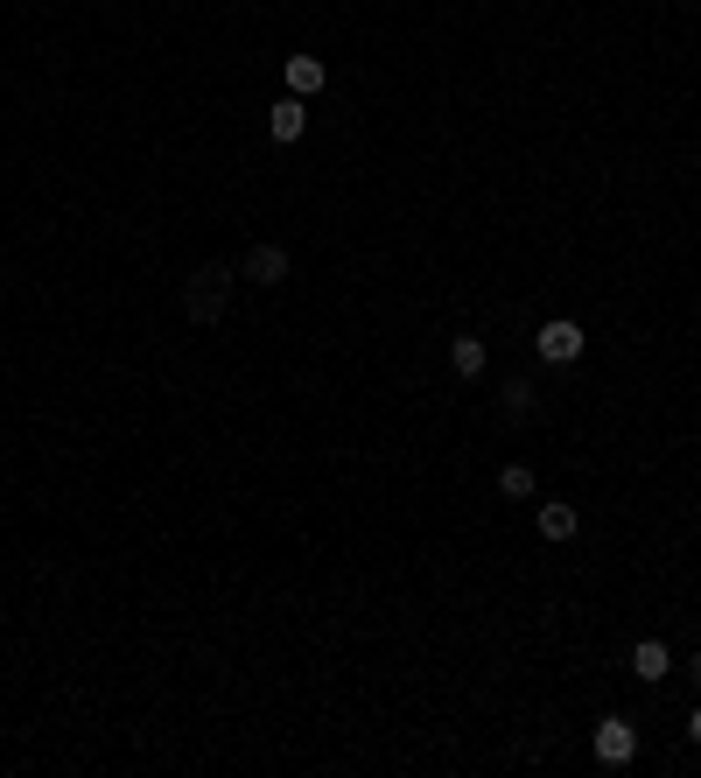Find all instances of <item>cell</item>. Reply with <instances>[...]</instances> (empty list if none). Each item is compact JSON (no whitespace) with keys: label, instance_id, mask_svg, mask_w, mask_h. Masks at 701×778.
Segmentation results:
<instances>
[{"label":"cell","instance_id":"8fae6325","mask_svg":"<svg viewBox=\"0 0 701 778\" xmlns=\"http://www.w3.org/2000/svg\"><path fill=\"white\" fill-rule=\"evenodd\" d=\"M499 414H505V421H526V414H534V386H519V379H513L505 401H499Z\"/></svg>","mask_w":701,"mask_h":778},{"label":"cell","instance_id":"5b68a950","mask_svg":"<svg viewBox=\"0 0 701 778\" xmlns=\"http://www.w3.org/2000/svg\"><path fill=\"white\" fill-rule=\"evenodd\" d=\"M267 134H274L281 147H288V141H302V134H309V106H302V99H295V91H288V99H281V106H267Z\"/></svg>","mask_w":701,"mask_h":778},{"label":"cell","instance_id":"277c9868","mask_svg":"<svg viewBox=\"0 0 701 778\" xmlns=\"http://www.w3.org/2000/svg\"><path fill=\"white\" fill-rule=\"evenodd\" d=\"M596 757H603V765H632V757H638V730L624 723V715H603V723H596Z\"/></svg>","mask_w":701,"mask_h":778},{"label":"cell","instance_id":"3957f363","mask_svg":"<svg viewBox=\"0 0 701 778\" xmlns=\"http://www.w3.org/2000/svg\"><path fill=\"white\" fill-rule=\"evenodd\" d=\"M288 245H253V253L239 260V281H253V288H281V281H288Z\"/></svg>","mask_w":701,"mask_h":778},{"label":"cell","instance_id":"9c48e42d","mask_svg":"<svg viewBox=\"0 0 701 778\" xmlns=\"http://www.w3.org/2000/svg\"><path fill=\"white\" fill-rule=\"evenodd\" d=\"M576 526H582L576 505H540V534L547 540H576Z\"/></svg>","mask_w":701,"mask_h":778},{"label":"cell","instance_id":"52a82bcc","mask_svg":"<svg viewBox=\"0 0 701 778\" xmlns=\"http://www.w3.org/2000/svg\"><path fill=\"white\" fill-rule=\"evenodd\" d=\"M632 673H638V680H667V673H673V653H667L659 638H638V645H632Z\"/></svg>","mask_w":701,"mask_h":778},{"label":"cell","instance_id":"ba28073f","mask_svg":"<svg viewBox=\"0 0 701 778\" xmlns=\"http://www.w3.org/2000/svg\"><path fill=\"white\" fill-rule=\"evenodd\" d=\"M491 365V358H484V337H449V372H457V379H478Z\"/></svg>","mask_w":701,"mask_h":778},{"label":"cell","instance_id":"4fadbf2b","mask_svg":"<svg viewBox=\"0 0 701 778\" xmlns=\"http://www.w3.org/2000/svg\"><path fill=\"white\" fill-rule=\"evenodd\" d=\"M688 680H701V653H694V659H688Z\"/></svg>","mask_w":701,"mask_h":778},{"label":"cell","instance_id":"7a4b0ae2","mask_svg":"<svg viewBox=\"0 0 701 778\" xmlns=\"http://www.w3.org/2000/svg\"><path fill=\"white\" fill-rule=\"evenodd\" d=\"M582 344H590V337H582L568 316H555V322H540V330H534V351L547 358V365H576Z\"/></svg>","mask_w":701,"mask_h":778},{"label":"cell","instance_id":"7c38bea8","mask_svg":"<svg viewBox=\"0 0 701 778\" xmlns=\"http://www.w3.org/2000/svg\"><path fill=\"white\" fill-rule=\"evenodd\" d=\"M688 736H694V744H701V709H694V715H688Z\"/></svg>","mask_w":701,"mask_h":778},{"label":"cell","instance_id":"30bf717a","mask_svg":"<svg viewBox=\"0 0 701 778\" xmlns=\"http://www.w3.org/2000/svg\"><path fill=\"white\" fill-rule=\"evenodd\" d=\"M499 491H505V498H534V470H526V463H505V470H499Z\"/></svg>","mask_w":701,"mask_h":778},{"label":"cell","instance_id":"6da1fadb","mask_svg":"<svg viewBox=\"0 0 701 778\" xmlns=\"http://www.w3.org/2000/svg\"><path fill=\"white\" fill-rule=\"evenodd\" d=\"M232 288H239V267H224V260L197 267V274L183 281V322H197V330L224 322V302H232Z\"/></svg>","mask_w":701,"mask_h":778},{"label":"cell","instance_id":"8992f818","mask_svg":"<svg viewBox=\"0 0 701 778\" xmlns=\"http://www.w3.org/2000/svg\"><path fill=\"white\" fill-rule=\"evenodd\" d=\"M281 78H288L295 99H309V91L330 85V70H324V56H288V64H281Z\"/></svg>","mask_w":701,"mask_h":778}]
</instances>
